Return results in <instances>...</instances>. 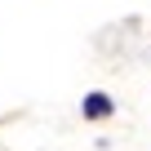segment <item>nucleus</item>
I'll list each match as a JSON object with an SVG mask.
<instances>
[{
  "instance_id": "f257e3e1",
  "label": "nucleus",
  "mask_w": 151,
  "mask_h": 151,
  "mask_svg": "<svg viewBox=\"0 0 151 151\" xmlns=\"http://www.w3.org/2000/svg\"><path fill=\"white\" fill-rule=\"evenodd\" d=\"M85 116H89V120L111 116V98H107V93H89V98H85Z\"/></svg>"
}]
</instances>
